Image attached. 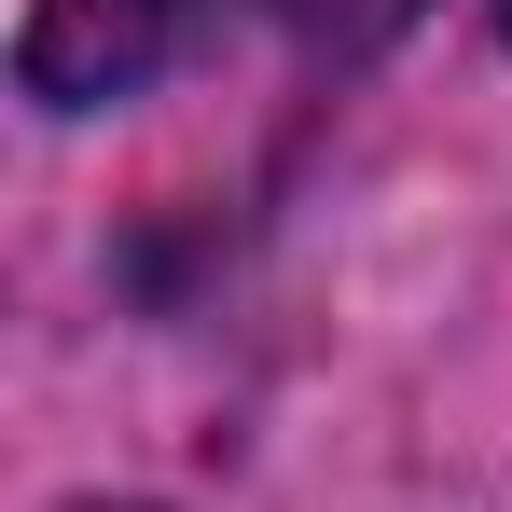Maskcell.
Masks as SVG:
<instances>
[{"mask_svg": "<svg viewBox=\"0 0 512 512\" xmlns=\"http://www.w3.org/2000/svg\"><path fill=\"white\" fill-rule=\"evenodd\" d=\"M194 14H208V0H42V14H28V42H14V84L42 97V111L139 97L180 42H194Z\"/></svg>", "mask_w": 512, "mask_h": 512, "instance_id": "obj_1", "label": "cell"}, {"mask_svg": "<svg viewBox=\"0 0 512 512\" xmlns=\"http://www.w3.org/2000/svg\"><path fill=\"white\" fill-rule=\"evenodd\" d=\"M305 14H319V28H333V0H305ZM374 14H402V0H346V28H374Z\"/></svg>", "mask_w": 512, "mask_h": 512, "instance_id": "obj_2", "label": "cell"}]
</instances>
